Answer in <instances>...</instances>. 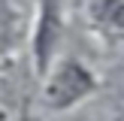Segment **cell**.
Returning <instances> with one entry per match:
<instances>
[{"label": "cell", "mask_w": 124, "mask_h": 121, "mask_svg": "<svg viewBox=\"0 0 124 121\" xmlns=\"http://www.w3.org/2000/svg\"><path fill=\"white\" fill-rule=\"evenodd\" d=\"M85 15L106 39H124V0H85Z\"/></svg>", "instance_id": "obj_2"}, {"label": "cell", "mask_w": 124, "mask_h": 121, "mask_svg": "<svg viewBox=\"0 0 124 121\" xmlns=\"http://www.w3.org/2000/svg\"><path fill=\"white\" fill-rule=\"evenodd\" d=\"M97 79L82 60L67 58L58 64V70H52V76L46 79V88H42V103L52 112H64L73 109L76 103H82L88 94H94Z\"/></svg>", "instance_id": "obj_1"}, {"label": "cell", "mask_w": 124, "mask_h": 121, "mask_svg": "<svg viewBox=\"0 0 124 121\" xmlns=\"http://www.w3.org/2000/svg\"><path fill=\"white\" fill-rule=\"evenodd\" d=\"M58 0H42L39 9V27H36V67L46 70L48 58H52V48L58 42Z\"/></svg>", "instance_id": "obj_3"}]
</instances>
